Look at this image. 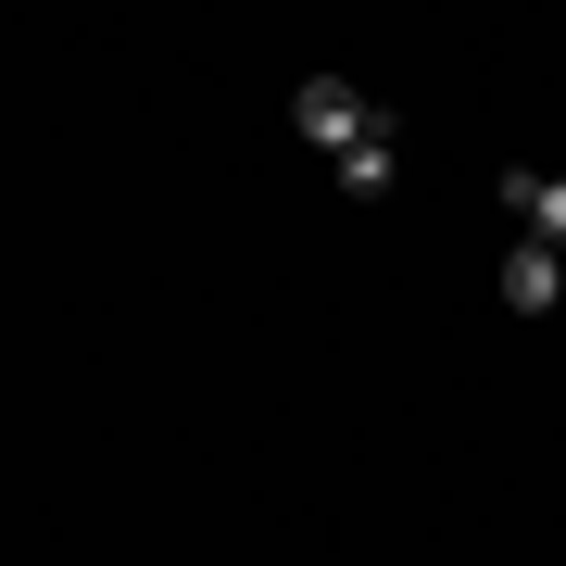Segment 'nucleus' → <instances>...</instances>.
Returning <instances> with one entry per match:
<instances>
[{
	"mask_svg": "<svg viewBox=\"0 0 566 566\" xmlns=\"http://www.w3.org/2000/svg\"><path fill=\"white\" fill-rule=\"evenodd\" d=\"M290 114H303V139H315L327 164H340V151H365V139H378V126H390V114L365 102L353 76H303V88H290Z\"/></svg>",
	"mask_w": 566,
	"mask_h": 566,
	"instance_id": "nucleus-1",
	"label": "nucleus"
},
{
	"mask_svg": "<svg viewBox=\"0 0 566 566\" xmlns=\"http://www.w3.org/2000/svg\"><path fill=\"white\" fill-rule=\"evenodd\" d=\"M504 214H516L542 252H566V177H542V164H504Z\"/></svg>",
	"mask_w": 566,
	"mask_h": 566,
	"instance_id": "nucleus-2",
	"label": "nucleus"
},
{
	"mask_svg": "<svg viewBox=\"0 0 566 566\" xmlns=\"http://www.w3.org/2000/svg\"><path fill=\"white\" fill-rule=\"evenodd\" d=\"M504 303H516V315H554V303H566V252L516 240V252H504Z\"/></svg>",
	"mask_w": 566,
	"mask_h": 566,
	"instance_id": "nucleus-3",
	"label": "nucleus"
},
{
	"mask_svg": "<svg viewBox=\"0 0 566 566\" xmlns=\"http://www.w3.org/2000/svg\"><path fill=\"white\" fill-rule=\"evenodd\" d=\"M390 139H403V126H378L365 151H340V189H353V202H390V177H403V151H390Z\"/></svg>",
	"mask_w": 566,
	"mask_h": 566,
	"instance_id": "nucleus-4",
	"label": "nucleus"
}]
</instances>
